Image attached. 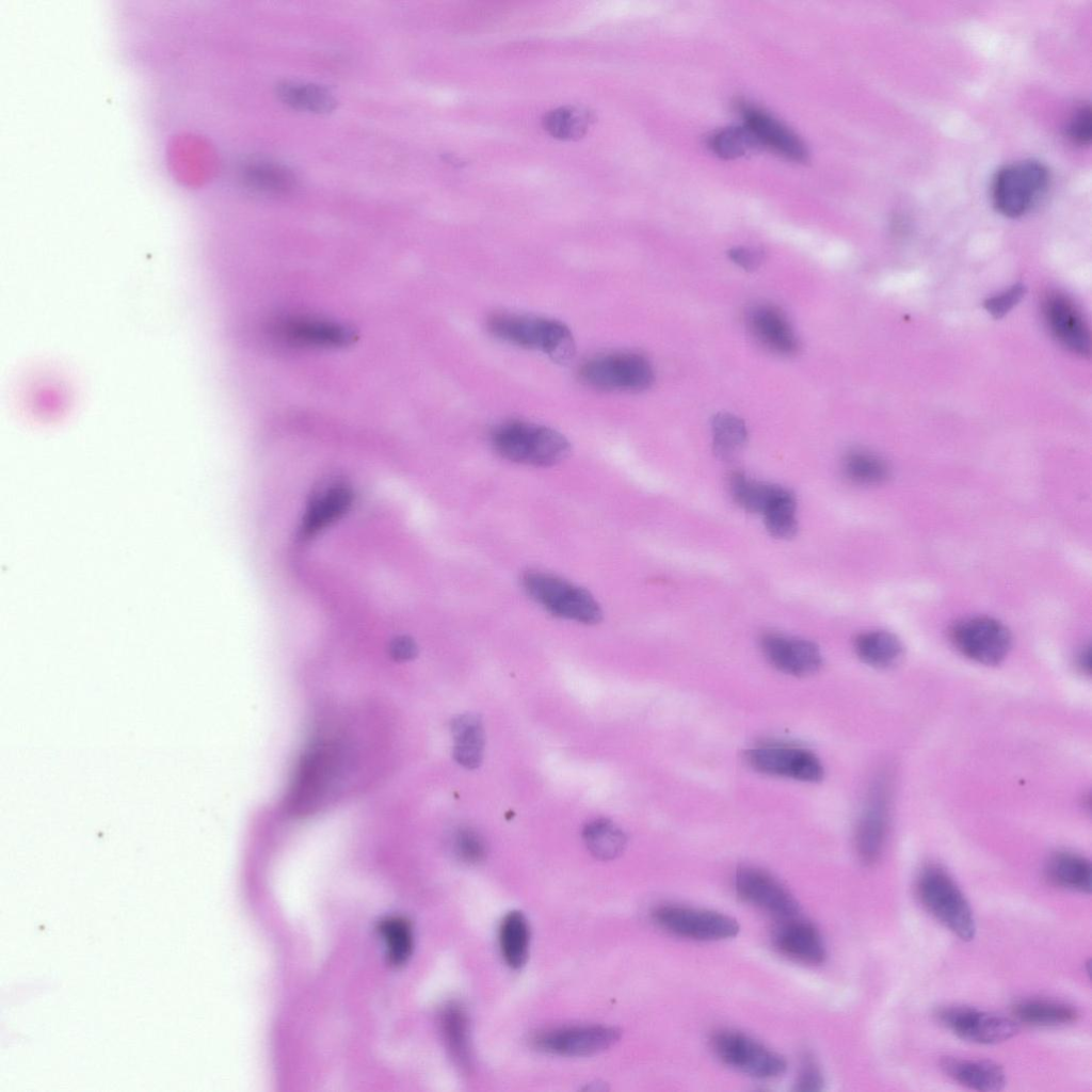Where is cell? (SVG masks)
Returning a JSON list of instances; mask_svg holds the SVG:
<instances>
[{"label":"cell","instance_id":"16","mask_svg":"<svg viewBox=\"0 0 1092 1092\" xmlns=\"http://www.w3.org/2000/svg\"><path fill=\"white\" fill-rule=\"evenodd\" d=\"M274 336L283 342L305 348H336L353 339L346 326L312 317H287L273 324Z\"/></svg>","mask_w":1092,"mask_h":1092},{"label":"cell","instance_id":"17","mask_svg":"<svg viewBox=\"0 0 1092 1092\" xmlns=\"http://www.w3.org/2000/svg\"><path fill=\"white\" fill-rule=\"evenodd\" d=\"M738 109L743 125L752 131L761 147L770 148L794 162L808 160L809 154L804 142L782 122L745 101L740 102Z\"/></svg>","mask_w":1092,"mask_h":1092},{"label":"cell","instance_id":"24","mask_svg":"<svg viewBox=\"0 0 1092 1092\" xmlns=\"http://www.w3.org/2000/svg\"><path fill=\"white\" fill-rule=\"evenodd\" d=\"M854 651L866 664L878 669H887L901 659L903 646L894 633L885 630H871L856 636Z\"/></svg>","mask_w":1092,"mask_h":1092},{"label":"cell","instance_id":"10","mask_svg":"<svg viewBox=\"0 0 1092 1092\" xmlns=\"http://www.w3.org/2000/svg\"><path fill=\"white\" fill-rule=\"evenodd\" d=\"M937 1018L957 1037L977 1044L1001 1043L1018 1030L1013 1018L969 1007L944 1008Z\"/></svg>","mask_w":1092,"mask_h":1092},{"label":"cell","instance_id":"20","mask_svg":"<svg viewBox=\"0 0 1092 1092\" xmlns=\"http://www.w3.org/2000/svg\"><path fill=\"white\" fill-rule=\"evenodd\" d=\"M748 326L764 347L781 355L798 351L799 341L783 311L770 304H759L748 312Z\"/></svg>","mask_w":1092,"mask_h":1092},{"label":"cell","instance_id":"3","mask_svg":"<svg viewBox=\"0 0 1092 1092\" xmlns=\"http://www.w3.org/2000/svg\"><path fill=\"white\" fill-rule=\"evenodd\" d=\"M916 894L924 908L963 941L976 935V921L966 897L942 867L929 865L918 874Z\"/></svg>","mask_w":1092,"mask_h":1092},{"label":"cell","instance_id":"8","mask_svg":"<svg viewBox=\"0 0 1092 1092\" xmlns=\"http://www.w3.org/2000/svg\"><path fill=\"white\" fill-rule=\"evenodd\" d=\"M949 638L963 656L985 665L1001 662L1012 643L1008 628L989 616H971L956 622Z\"/></svg>","mask_w":1092,"mask_h":1092},{"label":"cell","instance_id":"38","mask_svg":"<svg viewBox=\"0 0 1092 1092\" xmlns=\"http://www.w3.org/2000/svg\"><path fill=\"white\" fill-rule=\"evenodd\" d=\"M381 933L386 942L390 960L396 964L404 961L412 948L411 929L407 924L398 918L387 919L381 926Z\"/></svg>","mask_w":1092,"mask_h":1092},{"label":"cell","instance_id":"23","mask_svg":"<svg viewBox=\"0 0 1092 1092\" xmlns=\"http://www.w3.org/2000/svg\"><path fill=\"white\" fill-rule=\"evenodd\" d=\"M454 740L453 757L457 764L475 769L480 766L484 752V729L477 714L457 716L451 722Z\"/></svg>","mask_w":1092,"mask_h":1092},{"label":"cell","instance_id":"6","mask_svg":"<svg viewBox=\"0 0 1092 1092\" xmlns=\"http://www.w3.org/2000/svg\"><path fill=\"white\" fill-rule=\"evenodd\" d=\"M579 376L591 388L616 392H639L655 380L649 360L630 352L595 356L581 366Z\"/></svg>","mask_w":1092,"mask_h":1092},{"label":"cell","instance_id":"4","mask_svg":"<svg viewBox=\"0 0 1092 1092\" xmlns=\"http://www.w3.org/2000/svg\"><path fill=\"white\" fill-rule=\"evenodd\" d=\"M1049 181L1047 167L1039 161L1022 160L1006 164L992 178V204L1007 218L1023 216L1041 202Z\"/></svg>","mask_w":1092,"mask_h":1092},{"label":"cell","instance_id":"31","mask_svg":"<svg viewBox=\"0 0 1092 1092\" xmlns=\"http://www.w3.org/2000/svg\"><path fill=\"white\" fill-rule=\"evenodd\" d=\"M583 841L597 858L612 860L625 849L626 835L612 821L598 818L587 823L582 831Z\"/></svg>","mask_w":1092,"mask_h":1092},{"label":"cell","instance_id":"43","mask_svg":"<svg viewBox=\"0 0 1092 1092\" xmlns=\"http://www.w3.org/2000/svg\"><path fill=\"white\" fill-rule=\"evenodd\" d=\"M728 257L744 270H754L764 260V252L758 247L737 246L728 251Z\"/></svg>","mask_w":1092,"mask_h":1092},{"label":"cell","instance_id":"27","mask_svg":"<svg viewBox=\"0 0 1092 1092\" xmlns=\"http://www.w3.org/2000/svg\"><path fill=\"white\" fill-rule=\"evenodd\" d=\"M530 942L529 925L521 912L512 911L501 921L499 945L503 960L511 968L525 965Z\"/></svg>","mask_w":1092,"mask_h":1092},{"label":"cell","instance_id":"32","mask_svg":"<svg viewBox=\"0 0 1092 1092\" xmlns=\"http://www.w3.org/2000/svg\"><path fill=\"white\" fill-rule=\"evenodd\" d=\"M279 98L293 109L323 113L334 109L336 100L323 86L304 82H284L278 85Z\"/></svg>","mask_w":1092,"mask_h":1092},{"label":"cell","instance_id":"28","mask_svg":"<svg viewBox=\"0 0 1092 1092\" xmlns=\"http://www.w3.org/2000/svg\"><path fill=\"white\" fill-rule=\"evenodd\" d=\"M352 494L343 485H335L317 498L303 519V535H310L340 517L350 507Z\"/></svg>","mask_w":1092,"mask_h":1092},{"label":"cell","instance_id":"44","mask_svg":"<svg viewBox=\"0 0 1092 1092\" xmlns=\"http://www.w3.org/2000/svg\"><path fill=\"white\" fill-rule=\"evenodd\" d=\"M389 654L396 661L411 660L417 655V646L408 637H397L390 642Z\"/></svg>","mask_w":1092,"mask_h":1092},{"label":"cell","instance_id":"13","mask_svg":"<svg viewBox=\"0 0 1092 1092\" xmlns=\"http://www.w3.org/2000/svg\"><path fill=\"white\" fill-rule=\"evenodd\" d=\"M734 882L738 896L745 902L782 920L797 916L798 901L767 871L756 867H742L737 870Z\"/></svg>","mask_w":1092,"mask_h":1092},{"label":"cell","instance_id":"26","mask_svg":"<svg viewBox=\"0 0 1092 1092\" xmlns=\"http://www.w3.org/2000/svg\"><path fill=\"white\" fill-rule=\"evenodd\" d=\"M1014 1017L1026 1025L1056 1027L1074 1023L1078 1012L1072 1006L1048 999H1025L1013 1007Z\"/></svg>","mask_w":1092,"mask_h":1092},{"label":"cell","instance_id":"33","mask_svg":"<svg viewBox=\"0 0 1092 1092\" xmlns=\"http://www.w3.org/2000/svg\"><path fill=\"white\" fill-rule=\"evenodd\" d=\"M845 476L860 485H878L889 477L887 463L878 454L864 449L848 452L842 462Z\"/></svg>","mask_w":1092,"mask_h":1092},{"label":"cell","instance_id":"30","mask_svg":"<svg viewBox=\"0 0 1092 1092\" xmlns=\"http://www.w3.org/2000/svg\"><path fill=\"white\" fill-rule=\"evenodd\" d=\"M784 487L764 483L736 471L729 477V491L734 500L744 510L764 514Z\"/></svg>","mask_w":1092,"mask_h":1092},{"label":"cell","instance_id":"21","mask_svg":"<svg viewBox=\"0 0 1092 1092\" xmlns=\"http://www.w3.org/2000/svg\"><path fill=\"white\" fill-rule=\"evenodd\" d=\"M940 1065L949 1078L973 1090L997 1092L1006 1086L1005 1071L994 1061L944 1057Z\"/></svg>","mask_w":1092,"mask_h":1092},{"label":"cell","instance_id":"29","mask_svg":"<svg viewBox=\"0 0 1092 1092\" xmlns=\"http://www.w3.org/2000/svg\"><path fill=\"white\" fill-rule=\"evenodd\" d=\"M247 186L264 195H280L295 186L294 175L286 166L269 160H256L244 168Z\"/></svg>","mask_w":1092,"mask_h":1092},{"label":"cell","instance_id":"7","mask_svg":"<svg viewBox=\"0 0 1092 1092\" xmlns=\"http://www.w3.org/2000/svg\"><path fill=\"white\" fill-rule=\"evenodd\" d=\"M711 1045L724 1063L755 1078H776L787 1069L780 1054L739 1031L720 1030L712 1035Z\"/></svg>","mask_w":1092,"mask_h":1092},{"label":"cell","instance_id":"19","mask_svg":"<svg viewBox=\"0 0 1092 1092\" xmlns=\"http://www.w3.org/2000/svg\"><path fill=\"white\" fill-rule=\"evenodd\" d=\"M772 940L775 948L791 960L808 965L825 961L826 949L821 934L814 925L796 916L783 919Z\"/></svg>","mask_w":1092,"mask_h":1092},{"label":"cell","instance_id":"34","mask_svg":"<svg viewBox=\"0 0 1092 1092\" xmlns=\"http://www.w3.org/2000/svg\"><path fill=\"white\" fill-rule=\"evenodd\" d=\"M711 431L713 451L721 459L734 456L744 446L748 438L744 421L728 413L713 416Z\"/></svg>","mask_w":1092,"mask_h":1092},{"label":"cell","instance_id":"5","mask_svg":"<svg viewBox=\"0 0 1092 1092\" xmlns=\"http://www.w3.org/2000/svg\"><path fill=\"white\" fill-rule=\"evenodd\" d=\"M521 584L537 605L557 617L587 625L601 620L603 611L594 596L559 576L531 571L524 574Z\"/></svg>","mask_w":1092,"mask_h":1092},{"label":"cell","instance_id":"39","mask_svg":"<svg viewBox=\"0 0 1092 1092\" xmlns=\"http://www.w3.org/2000/svg\"><path fill=\"white\" fill-rule=\"evenodd\" d=\"M452 847L456 856L467 864H479L487 853V847L482 835L468 826L455 831L452 837Z\"/></svg>","mask_w":1092,"mask_h":1092},{"label":"cell","instance_id":"22","mask_svg":"<svg viewBox=\"0 0 1092 1092\" xmlns=\"http://www.w3.org/2000/svg\"><path fill=\"white\" fill-rule=\"evenodd\" d=\"M1045 876L1056 886L1082 894L1091 893V863L1078 853L1061 851L1051 855L1045 866Z\"/></svg>","mask_w":1092,"mask_h":1092},{"label":"cell","instance_id":"37","mask_svg":"<svg viewBox=\"0 0 1092 1092\" xmlns=\"http://www.w3.org/2000/svg\"><path fill=\"white\" fill-rule=\"evenodd\" d=\"M445 1034L456 1061L463 1067L469 1066L468 1021L464 1010L456 1005L448 1007L443 1016Z\"/></svg>","mask_w":1092,"mask_h":1092},{"label":"cell","instance_id":"42","mask_svg":"<svg viewBox=\"0 0 1092 1092\" xmlns=\"http://www.w3.org/2000/svg\"><path fill=\"white\" fill-rule=\"evenodd\" d=\"M1024 294V285L1014 284L1010 288L987 298L984 302V308L994 318H1001L1015 307Z\"/></svg>","mask_w":1092,"mask_h":1092},{"label":"cell","instance_id":"9","mask_svg":"<svg viewBox=\"0 0 1092 1092\" xmlns=\"http://www.w3.org/2000/svg\"><path fill=\"white\" fill-rule=\"evenodd\" d=\"M653 919L667 932L695 941L726 940L734 937L740 930L737 920L728 915L676 904L656 908Z\"/></svg>","mask_w":1092,"mask_h":1092},{"label":"cell","instance_id":"35","mask_svg":"<svg viewBox=\"0 0 1092 1092\" xmlns=\"http://www.w3.org/2000/svg\"><path fill=\"white\" fill-rule=\"evenodd\" d=\"M710 149L722 159H736L761 148L752 131L742 126L723 128L709 138Z\"/></svg>","mask_w":1092,"mask_h":1092},{"label":"cell","instance_id":"36","mask_svg":"<svg viewBox=\"0 0 1092 1092\" xmlns=\"http://www.w3.org/2000/svg\"><path fill=\"white\" fill-rule=\"evenodd\" d=\"M796 509L793 494L784 487L762 514L766 528L771 535L778 539H789L796 534L798 529Z\"/></svg>","mask_w":1092,"mask_h":1092},{"label":"cell","instance_id":"45","mask_svg":"<svg viewBox=\"0 0 1092 1092\" xmlns=\"http://www.w3.org/2000/svg\"><path fill=\"white\" fill-rule=\"evenodd\" d=\"M1077 665H1078V668L1082 672L1090 673V648L1089 647H1085L1079 653L1078 658H1077Z\"/></svg>","mask_w":1092,"mask_h":1092},{"label":"cell","instance_id":"40","mask_svg":"<svg viewBox=\"0 0 1092 1092\" xmlns=\"http://www.w3.org/2000/svg\"><path fill=\"white\" fill-rule=\"evenodd\" d=\"M1091 108L1087 103L1077 106L1071 113L1064 128L1066 138L1075 145H1088L1092 130Z\"/></svg>","mask_w":1092,"mask_h":1092},{"label":"cell","instance_id":"1","mask_svg":"<svg viewBox=\"0 0 1092 1092\" xmlns=\"http://www.w3.org/2000/svg\"><path fill=\"white\" fill-rule=\"evenodd\" d=\"M491 444L505 460L539 467L556 465L571 451L569 441L560 432L520 420L496 427L491 433Z\"/></svg>","mask_w":1092,"mask_h":1092},{"label":"cell","instance_id":"11","mask_svg":"<svg viewBox=\"0 0 1092 1092\" xmlns=\"http://www.w3.org/2000/svg\"><path fill=\"white\" fill-rule=\"evenodd\" d=\"M745 759L753 769L765 774L802 782H818L823 775V768L817 756L802 748L760 745L749 750Z\"/></svg>","mask_w":1092,"mask_h":1092},{"label":"cell","instance_id":"41","mask_svg":"<svg viewBox=\"0 0 1092 1092\" xmlns=\"http://www.w3.org/2000/svg\"><path fill=\"white\" fill-rule=\"evenodd\" d=\"M824 1079L820 1066L814 1057L805 1054L802 1057L794 1089L801 1092H817L823 1089Z\"/></svg>","mask_w":1092,"mask_h":1092},{"label":"cell","instance_id":"25","mask_svg":"<svg viewBox=\"0 0 1092 1092\" xmlns=\"http://www.w3.org/2000/svg\"><path fill=\"white\" fill-rule=\"evenodd\" d=\"M594 122L593 111L583 106L568 105L545 113L542 125L555 139L575 141L584 136Z\"/></svg>","mask_w":1092,"mask_h":1092},{"label":"cell","instance_id":"14","mask_svg":"<svg viewBox=\"0 0 1092 1092\" xmlns=\"http://www.w3.org/2000/svg\"><path fill=\"white\" fill-rule=\"evenodd\" d=\"M620 1039V1031L601 1025H582L557 1028L539 1033L533 1044L542 1051L583 1057L604 1051Z\"/></svg>","mask_w":1092,"mask_h":1092},{"label":"cell","instance_id":"18","mask_svg":"<svg viewBox=\"0 0 1092 1092\" xmlns=\"http://www.w3.org/2000/svg\"><path fill=\"white\" fill-rule=\"evenodd\" d=\"M760 646L774 668L792 676L812 675L822 664L820 649L805 639L769 632L761 637Z\"/></svg>","mask_w":1092,"mask_h":1092},{"label":"cell","instance_id":"2","mask_svg":"<svg viewBox=\"0 0 1092 1092\" xmlns=\"http://www.w3.org/2000/svg\"><path fill=\"white\" fill-rule=\"evenodd\" d=\"M487 327L498 339L519 348L541 351L556 363H567L575 353L572 332L557 320L497 314L488 319Z\"/></svg>","mask_w":1092,"mask_h":1092},{"label":"cell","instance_id":"12","mask_svg":"<svg viewBox=\"0 0 1092 1092\" xmlns=\"http://www.w3.org/2000/svg\"><path fill=\"white\" fill-rule=\"evenodd\" d=\"M885 777H878L869 790L855 831V849L860 861L871 866L884 849L887 823L889 786Z\"/></svg>","mask_w":1092,"mask_h":1092},{"label":"cell","instance_id":"15","mask_svg":"<svg viewBox=\"0 0 1092 1092\" xmlns=\"http://www.w3.org/2000/svg\"><path fill=\"white\" fill-rule=\"evenodd\" d=\"M1044 322L1053 337L1065 349L1080 356L1090 355V332L1075 303L1059 291L1047 293L1042 301Z\"/></svg>","mask_w":1092,"mask_h":1092}]
</instances>
